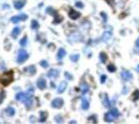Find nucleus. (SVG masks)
I'll return each mask as SVG.
<instances>
[{
    "label": "nucleus",
    "mask_w": 139,
    "mask_h": 124,
    "mask_svg": "<svg viewBox=\"0 0 139 124\" xmlns=\"http://www.w3.org/2000/svg\"><path fill=\"white\" fill-rule=\"evenodd\" d=\"M138 99H139V91L136 89L134 92V94H133V100H134V101H137Z\"/></svg>",
    "instance_id": "27"
},
{
    "label": "nucleus",
    "mask_w": 139,
    "mask_h": 124,
    "mask_svg": "<svg viewBox=\"0 0 139 124\" xmlns=\"http://www.w3.org/2000/svg\"><path fill=\"white\" fill-rule=\"evenodd\" d=\"M106 1H108L109 3L112 5V6H113V5H114V0H106Z\"/></svg>",
    "instance_id": "37"
},
{
    "label": "nucleus",
    "mask_w": 139,
    "mask_h": 124,
    "mask_svg": "<svg viewBox=\"0 0 139 124\" xmlns=\"http://www.w3.org/2000/svg\"><path fill=\"white\" fill-rule=\"evenodd\" d=\"M101 16H102L103 20H104V21H106V16H105V14H104V13H101Z\"/></svg>",
    "instance_id": "38"
},
{
    "label": "nucleus",
    "mask_w": 139,
    "mask_h": 124,
    "mask_svg": "<svg viewBox=\"0 0 139 124\" xmlns=\"http://www.w3.org/2000/svg\"><path fill=\"white\" fill-rule=\"evenodd\" d=\"M29 58V54L26 53L25 49H20L19 51V54L17 56V62L18 63H23L28 60Z\"/></svg>",
    "instance_id": "2"
},
{
    "label": "nucleus",
    "mask_w": 139,
    "mask_h": 124,
    "mask_svg": "<svg viewBox=\"0 0 139 124\" xmlns=\"http://www.w3.org/2000/svg\"><path fill=\"white\" fill-rule=\"evenodd\" d=\"M64 77H66V78L69 79V80H72V79H73V76H71V74L68 73V72L64 73Z\"/></svg>",
    "instance_id": "34"
},
{
    "label": "nucleus",
    "mask_w": 139,
    "mask_h": 124,
    "mask_svg": "<svg viewBox=\"0 0 139 124\" xmlns=\"http://www.w3.org/2000/svg\"><path fill=\"white\" fill-rule=\"evenodd\" d=\"M19 34H20V28L18 27V26H15L12 31V37L13 38H17V37L19 36Z\"/></svg>",
    "instance_id": "12"
},
{
    "label": "nucleus",
    "mask_w": 139,
    "mask_h": 124,
    "mask_svg": "<svg viewBox=\"0 0 139 124\" xmlns=\"http://www.w3.org/2000/svg\"><path fill=\"white\" fill-rule=\"evenodd\" d=\"M99 58H100V61L102 63H105L106 62V59H108V55L105 54L104 52H101L100 55H99Z\"/></svg>",
    "instance_id": "16"
},
{
    "label": "nucleus",
    "mask_w": 139,
    "mask_h": 124,
    "mask_svg": "<svg viewBox=\"0 0 139 124\" xmlns=\"http://www.w3.org/2000/svg\"><path fill=\"white\" fill-rule=\"evenodd\" d=\"M25 72L29 73L30 75H35V74H36V67H35L34 65H30L29 67L25 68Z\"/></svg>",
    "instance_id": "13"
},
{
    "label": "nucleus",
    "mask_w": 139,
    "mask_h": 124,
    "mask_svg": "<svg viewBox=\"0 0 139 124\" xmlns=\"http://www.w3.org/2000/svg\"><path fill=\"white\" fill-rule=\"evenodd\" d=\"M136 45H137V46L139 47V38L137 39V41H136Z\"/></svg>",
    "instance_id": "40"
},
{
    "label": "nucleus",
    "mask_w": 139,
    "mask_h": 124,
    "mask_svg": "<svg viewBox=\"0 0 139 124\" xmlns=\"http://www.w3.org/2000/svg\"><path fill=\"white\" fill-rule=\"evenodd\" d=\"M70 123H76V121H75V120H72V121H70Z\"/></svg>",
    "instance_id": "41"
},
{
    "label": "nucleus",
    "mask_w": 139,
    "mask_h": 124,
    "mask_svg": "<svg viewBox=\"0 0 139 124\" xmlns=\"http://www.w3.org/2000/svg\"><path fill=\"white\" fill-rule=\"evenodd\" d=\"M6 114L11 116V117H13V116L15 115V108H13V107H9V108H6Z\"/></svg>",
    "instance_id": "21"
},
{
    "label": "nucleus",
    "mask_w": 139,
    "mask_h": 124,
    "mask_svg": "<svg viewBox=\"0 0 139 124\" xmlns=\"http://www.w3.org/2000/svg\"><path fill=\"white\" fill-rule=\"evenodd\" d=\"M71 61H73V62H77L79 60V55L78 54H76V55H71Z\"/></svg>",
    "instance_id": "24"
},
{
    "label": "nucleus",
    "mask_w": 139,
    "mask_h": 124,
    "mask_svg": "<svg viewBox=\"0 0 139 124\" xmlns=\"http://www.w3.org/2000/svg\"><path fill=\"white\" fill-rule=\"evenodd\" d=\"M37 86H38L39 89H44L46 87V81H45L43 78L38 79V80H37Z\"/></svg>",
    "instance_id": "10"
},
{
    "label": "nucleus",
    "mask_w": 139,
    "mask_h": 124,
    "mask_svg": "<svg viewBox=\"0 0 139 124\" xmlns=\"http://www.w3.org/2000/svg\"><path fill=\"white\" fill-rule=\"evenodd\" d=\"M121 78L123 79L124 81H129V80H132L133 75L129 72V70H122L121 72Z\"/></svg>",
    "instance_id": "4"
},
{
    "label": "nucleus",
    "mask_w": 139,
    "mask_h": 124,
    "mask_svg": "<svg viewBox=\"0 0 139 124\" xmlns=\"http://www.w3.org/2000/svg\"><path fill=\"white\" fill-rule=\"evenodd\" d=\"M46 13H49V14H52V15H56L57 13H56V11H54L52 9V7H49V9H46Z\"/></svg>",
    "instance_id": "30"
},
{
    "label": "nucleus",
    "mask_w": 139,
    "mask_h": 124,
    "mask_svg": "<svg viewBox=\"0 0 139 124\" xmlns=\"http://www.w3.org/2000/svg\"><path fill=\"white\" fill-rule=\"evenodd\" d=\"M24 96H25V93L21 92V93H18L17 95H16V99H17V100H20V101H22L23 98H24Z\"/></svg>",
    "instance_id": "22"
},
{
    "label": "nucleus",
    "mask_w": 139,
    "mask_h": 124,
    "mask_svg": "<svg viewBox=\"0 0 139 124\" xmlns=\"http://www.w3.org/2000/svg\"><path fill=\"white\" fill-rule=\"evenodd\" d=\"M24 4H25V0H15L13 2V5H14L16 10H21Z\"/></svg>",
    "instance_id": "5"
},
{
    "label": "nucleus",
    "mask_w": 139,
    "mask_h": 124,
    "mask_svg": "<svg viewBox=\"0 0 139 124\" xmlns=\"http://www.w3.org/2000/svg\"><path fill=\"white\" fill-rule=\"evenodd\" d=\"M105 80H106V76L102 75V76H101V83H104V82H105Z\"/></svg>",
    "instance_id": "35"
},
{
    "label": "nucleus",
    "mask_w": 139,
    "mask_h": 124,
    "mask_svg": "<svg viewBox=\"0 0 139 124\" xmlns=\"http://www.w3.org/2000/svg\"><path fill=\"white\" fill-rule=\"evenodd\" d=\"M26 40H28V38H26V36H24L22 39L20 40V45L21 46H25L26 45Z\"/></svg>",
    "instance_id": "28"
},
{
    "label": "nucleus",
    "mask_w": 139,
    "mask_h": 124,
    "mask_svg": "<svg viewBox=\"0 0 139 124\" xmlns=\"http://www.w3.org/2000/svg\"><path fill=\"white\" fill-rule=\"evenodd\" d=\"M39 27V23L37 20H32L31 22V28L32 30H37V28Z\"/></svg>",
    "instance_id": "18"
},
{
    "label": "nucleus",
    "mask_w": 139,
    "mask_h": 124,
    "mask_svg": "<svg viewBox=\"0 0 139 124\" xmlns=\"http://www.w3.org/2000/svg\"><path fill=\"white\" fill-rule=\"evenodd\" d=\"M136 70H137V72L139 73V64H138V66H137V68H136Z\"/></svg>",
    "instance_id": "42"
},
{
    "label": "nucleus",
    "mask_w": 139,
    "mask_h": 124,
    "mask_svg": "<svg viewBox=\"0 0 139 124\" xmlns=\"http://www.w3.org/2000/svg\"><path fill=\"white\" fill-rule=\"evenodd\" d=\"M58 75H59V70H55V68H53V70H50L49 73L46 74V76L49 78H57Z\"/></svg>",
    "instance_id": "9"
},
{
    "label": "nucleus",
    "mask_w": 139,
    "mask_h": 124,
    "mask_svg": "<svg viewBox=\"0 0 139 124\" xmlns=\"http://www.w3.org/2000/svg\"><path fill=\"white\" fill-rule=\"evenodd\" d=\"M75 6L79 7V9H82V7H83V3H82L81 1H77L76 3H75Z\"/></svg>",
    "instance_id": "31"
},
{
    "label": "nucleus",
    "mask_w": 139,
    "mask_h": 124,
    "mask_svg": "<svg viewBox=\"0 0 139 124\" xmlns=\"http://www.w3.org/2000/svg\"><path fill=\"white\" fill-rule=\"evenodd\" d=\"M19 17H20V20H26L28 19V15L26 14H21V15H19Z\"/></svg>",
    "instance_id": "33"
},
{
    "label": "nucleus",
    "mask_w": 139,
    "mask_h": 124,
    "mask_svg": "<svg viewBox=\"0 0 139 124\" xmlns=\"http://www.w3.org/2000/svg\"><path fill=\"white\" fill-rule=\"evenodd\" d=\"M89 107H90V102H89V100L85 99V98H83V99H82V101H81V108L84 109V110H87V109H89Z\"/></svg>",
    "instance_id": "11"
},
{
    "label": "nucleus",
    "mask_w": 139,
    "mask_h": 124,
    "mask_svg": "<svg viewBox=\"0 0 139 124\" xmlns=\"http://www.w3.org/2000/svg\"><path fill=\"white\" fill-rule=\"evenodd\" d=\"M9 7H10V5H9V4H3V9H4V10H7Z\"/></svg>",
    "instance_id": "39"
},
{
    "label": "nucleus",
    "mask_w": 139,
    "mask_h": 124,
    "mask_svg": "<svg viewBox=\"0 0 139 124\" xmlns=\"http://www.w3.org/2000/svg\"><path fill=\"white\" fill-rule=\"evenodd\" d=\"M13 80H14V74H13L12 70L5 72L0 76V83H1L3 86H6V85H9V84H11L13 82Z\"/></svg>",
    "instance_id": "1"
},
{
    "label": "nucleus",
    "mask_w": 139,
    "mask_h": 124,
    "mask_svg": "<svg viewBox=\"0 0 139 124\" xmlns=\"http://www.w3.org/2000/svg\"><path fill=\"white\" fill-rule=\"evenodd\" d=\"M106 67H108V70H109V72H111V73H114L115 70H116V66H115L114 64H109Z\"/></svg>",
    "instance_id": "26"
},
{
    "label": "nucleus",
    "mask_w": 139,
    "mask_h": 124,
    "mask_svg": "<svg viewBox=\"0 0 139 124\" xmlns=\"http://www.w3.org/2000/svg\"><path fill=\"white\" fill-rule=\"evenodd\" d=\"M3 97H4V92H2L1 96H0V102H2V100H3Z\"/></svg>",
    "instance_id": "36"
},
{
    "label": "nucleus",
    "mask_w": 139,
    "mask_h": 124,
    "mask_svg": "<svg viewBox=\"0 0 139 124\" xmlns=\"http://www.w3.org/2000/svg\"><path fill=\"white\" fill-rule=\"evenodd\" d=\"M62 20H63V18L61 17V16L56 14L55 15V19H54V21H53V23H54V24H56V23H57V24H58V23H60Z\"/></svg>",
    "instance_id": "19"
},
{
    "label": "nucleus",
    "mask_w": 139,
    "mask_h": 124,
    "mask_svg": "<svg viewBox=\"0 0 139 124\" xmlns=\"http://www.w3.org/2000/svg\"><path fill=\"white\" fill-rule=\"evenodd\" d=\"M63 100L61 98H56L52 101V107H54V108H61V107L63 106Z\"/></svg>",
    "instance_id": "3"
},
{
    "label": "nucleus",
    "mask_w": 139,
    "mask_h": 124,
    "mask_svg": "<svg viewBox=\"0 0 139 124\" xmlns=\"http://www.w3.org/2000/svg\"><path fill=\"white\" fill-rule=\"evenodd\" d=\"M66 87H68V82H66V81H62V82H60L59 85H58V87H57V93L62 94L63 92L66 89Z\"/></svg>",
    "instance_id": "6"
},
{
    "label": "nucleus",
    "mask_w": 139,
    "mask_h": 124,
    "mask_svg": "<svg viewBox=\"0 0 139 124\" xmlns=\"http://www.w3.org/2000/svg\"><path fill=\"white\" fill-rule=\"evenodd\" d=\"M104 99H103V105L105 107H110V101H109V97L108 95H104Z\"/></svg>",
    "instance_id": "20"
},
{
    "label": "nucleus",
    "mask_w": 139,
    "mask_h": 124,
    "mask_svg": "<svg viewBox=\"0 0 139 124\" xmlns=\"http://www.w3.org/2000/svg\"><path fill=\"white\" fill-rule=\"evenodd\" d=\"M69 16H70V18H71V19H73V20H77L81 15H80V13H79V12H77V11H75V10H70V12H69Z\"/></svg>",
    "instance_id": "8"
},
{
    "label": "nucleus",
    "mask_w": 139,
    "mask_h": 124,
    "mask_svg": "<svg viewBox=\"0 0 139 124\" xmlns=\"http://www.w3.org/2000/svg\"><path fill=\"white\" fill-rule=\"evenodd\" d=\"M116 118H117L116 116H115L113 113L110 110V112L106 113L105 116H104V121H105V122H112V121H114Z\"/></svg>",
    "instance_id": "7"
},
{
    "label": "nucleus",
    "mask_w": 139,
    "mask_h": 124,
    "mask_svg": "<svg viewBox=\"0 0 139 124\" xmlns=\"http://www.w3.org/2000/svg\"><path fill=\"white\" fill-rule=\"evenodd\" d=\"M87 91H89V86H87L85 83H82L81 84V92H82V94L87 93Z\"/></svg>",
    "instance_id": "23"
},
{
    "label": "nucleus",
    "mask_w": 139,
    "mask_h": 124,
    "mask_svg": "<svg viewBox=\"0 0 139 124\" xmlns=\"http://www.w3.org/2000/svg\"><path fill=\"white\" fill-rule=\"evenodd\" d=\"M65 54H66V53H65V49H60L59 51H58V53H57V59H58V60H61L63 57L65 56Z\"/></svg>",
    "instance_id": "14"
},
{
    "label": "nucleus",
    "mask_w": 139,
    "mask_h": 124,
    "mask_svg": "<svg viewBox=\"0 0 139 124\" xmlns=\"http://www.w3.org/2000/svg\"><path fill=\"white\" fill-rule=\"evenodd\" d=\"M40 65H41L42 67L46 68L47 66H49V62H47V61H45V60H41V61H40Z\"/></svg>",
    "instance_id": "29"
},
{
    "label": "nucleus",
    "mask_w": 139,
    "mask_h": 124,
    "mask_svg": "<svg viewBox=\"0 0 139 124\" xmlns=\"http://www.w3.org/2000/svg\"><path fill=\"white\" fill-rule=\"evenodd\" d=\"M111 37H112V33L111 32H104V34H103V37H102V39H103V41H109L110 39H111Z\"/></svg>",
    "instance_id": "15"
},
{
    "label": "nucleus",
    "mask_w": 139,
    "mask_h": 124,
    "mask_svg": "<svg viewBox=\"0 0 139 124\" xmlns=\"http://www.w3.org/2000/svg\"><path fill=\"white\" fill-rule=\"evenodd\" d=\"M40 122H44L45 120H46V118H47V113L46 112H40Z\"/></svg>",
    "instance_id": "17"
},
{
    "label": "nucleus",
    "mask_w": 139,
    "mask_h": 124,
    "mask_svg": "<svg viewBox=\"0 0 139 124\" xmlns=\"http://www.w3.org/2000/svg\"><path fill=\"white\" fill-rule=\"evenodd\" d=\"M62 117H61V116L60 115H58V116H56V117H55V121H56V122H62Z\"/></svg>",
    "instance_id": "32"
},
{
    "label": "nucleus",
    "mask_w": 139,
    "mask_h": 124,
    "mask_svg": "<svg viewBox=\"0 0 139 124\" xmlns=\"http://www.w3.org/2000/svg\"><path fill=\"white\" fill-rule=\"evenodd\" d=\"M11 21H12L13 23H15V24H17V23L20 21V17H19V16H15V17H12V18H11Z\"/></svg>",
    "instance_id": "25"
}]
</instances>
